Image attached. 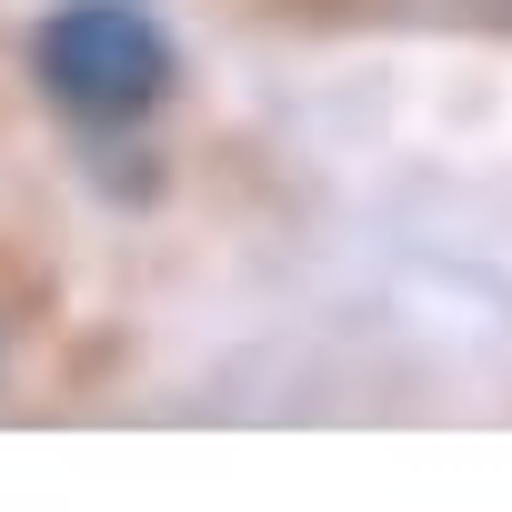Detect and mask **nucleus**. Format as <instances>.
Instances as JSON below:
<instances>
[{"mask_svg": "<svg viewBox=\"0 0 512 512\" xmlns=\"http://www.w3.org/2000/svg\"><path fill=\"white\" fill-rule=\"evenodd\" d=\"M31 61H41L51 101H71L91 121H131V111H151L171 91V41L131 0H71V11H51Z\"/></svg>", "mask_w": 512, "mask_h": 512, "instance_id": "f257e3e1", "label": "nucleus"}]
</instances>
